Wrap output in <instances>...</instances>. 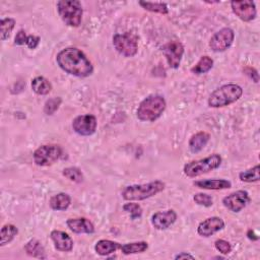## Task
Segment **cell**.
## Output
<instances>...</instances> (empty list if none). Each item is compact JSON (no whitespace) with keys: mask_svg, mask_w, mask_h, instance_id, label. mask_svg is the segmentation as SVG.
<instances>
[{"mask_svg":"<svg viewBox=\"0 0 260 260\" xmlns=\"http://www.w3.org/2000/svg\"><path fill=\"white\" fill-rule=\"evenodd\" d=\"M56 62L63 71L76 77H87L93 72V66L86 55L74 47L61 50L56 56Z\"/></svg>","mask_w":260,"mask_h":260,"instance_id":"6da1fadb","label":"cell"},{"mask_svg":"<svg viewBox=\"0 0 260 260\" xmlns=\"http://www.w3.org/2000/svg\"><path fill=\"white\" fill-rule=\"evenodd\" d=\"M166 187L162 181L155 180L145 184H134L124 187L121 192L123 199L127 201H140L161 192Z\"/></svg>","mask_w":260,"mask_h":260,"instance_id":"7a4b0ae2","label":"cell"},{"mask_svg":"<svg viewBox=\"0 0 260 260\" xmlns=\"http://www.w3.org/2000/svg\"><path fill=\"white\" fill-rule=\"evenodd\" d=\"M167 103L164 96L152 94L145 98L138 106L136 115L140 121L153 122L157 120L166 110Z\"/></svg>","mask_w":260,"mask_h":260,"instance_id":"3957f363","label":"cell"},{"mask_svg":"<svg viewBox=\"0 0 260 260\" xmlns=\"http://www.w3.org/2000/svg\"><path fill=\"white\" fill-rule=\"evenodd\" d=\"M243 94V89L235 83L223 84L216 88L208 98V106L210 108H221L237 102Z\"/></svg>","mask_w":260,"mask_h":260,"instance_id":"277c9868","label":"cell"},{"mask_svg":"<svg viewBox=\"0 0 260 260\" xmlns=\"http://www.w3.org/2000/svg\"><path fill=\"white\" fill-rule=\"evenodd\" d=\"M58 13L65 24L77 27L81 23L83 9L78 0H61L57 2Z\"/></svg>","mask_w":260,"mask_h":260,"instance_id":"5b68a950","label":"cell"},{"mask_svg":"<svg viewBox=\"0 0 260 260\" xmlns=\"http://www.w3.org/2000/svg\"><path fill=\"white\" fill-rule=\"evenodd\" d=\"M220 164L221 156L218 153H213L204 158L187 162L183 168V172L187 177L195 178L217 169Z\"/></svg>","mask_w":260,"mask_h":260,"instance_id":"8992f818","label":"cell"},{"mask_svg":"<svg viewBox=\"0 0 260 260\" xmlns=\"http://www.w3.org/2000/svg\"><path fill=\"white\" fill-rule=\"evenodd\" d=\"M63 149L58 144H44L38 147L32 154L37 166L48 167L56 162L62 155Z\"/></svg>","mask_w":260,"mask_h":260,"instance_id":"52a82bcc","label":"cell"},{"mask_svg":"<svg viewBox=\"0 0 260 260\" xmlns=\"http://www.w3.org/2000/svg\"><path fill=\"white\" fill-rule=\"evenodd\" d=\"M113 45L118 53L124 57H133L138 50L137 37L132 32L116 34L113 37Z\"/></svg>","mask_w":260,"mask_h":260,"instance_id":"ba28073f","label":"cell"},{"mask_svg":"<svg viewBox=\"0 0 260 260\" xmlns=\"http://www.w3.org/2000/svg\"><path fill=\"white\" fill-rule=\"evenodd\" d=\"M161 52L165 55L167 62L171 68L177 69L180 66L184 54V46L180 41L173 40L162 45Z\"/></svg>","mask_w":260,"mask_h":260,"instance_id":"9c48e42d","label":"cell"},{"mask_svg":"<svg viewBox=\"0 0 260 260\" xmlns=\"http://www.w3.org/2000/svg\"><path fill=\"white\" fill-rule=\"evenodd\" d=\"M234 39V30L230 27H223L211 37L209 41V47L213 52H223L232 46Z\"/></svg>","mask_w":260,"mask_h":260,"instance_id":"30bf717a","label":"cell"},{"mask_svg":"<svg viewBox=\"0 0 260 260\" xmlns=\"http://www.w3.org/2000/svg\"><path fill=\"white\" fill-rule=\"evenodd\" d=\"M251 201L249 193L245 190L235 191L222 198V204L232 212H240Z\"/></svg>","mask_w":260,"mask_h":260,"instance_id":"8fae6325","label":"cell"},{"mask_svg":"<svg viewBox=\"0 0 260 260\" xmlns=\"http://www.w3.org/2000/svg\"><path fill=\"white\" fill-rule=\"evenodd\" d=\"M96 118L93 115H79L72 121V128L74 132L81 136L92 135L96 130Z\"/></svg>","mask_w":260,"mask_h":260,"instance_id":"7c38bea8","label":"cell"},{"mask_svg":"<svg viewBox=\"0 0 260 260\" xmlns=\"http://www.w3.org/2000/svg\"><path fill=\"white\" fill-rule=\"evenodd\" d=\"M231 7L233 12L243 21H252L257 15L256 5L254 1L241 0V1H231Z\"/></svg>","mask_w":260,"mask_h":260,"instance_id":"4fadbf2b","label":"cell"},{"mask_svg":"<svg viewBox=\"0 0 260 260\" xmlns=\"http://www.w3.org/2000/svg\"><path fill=\"white\" fill-rule=\"evenodd\" d=\"M224 228V221L218 216H211L201 221L197 226V233L199 236L208 238L215 233L221 231Z\"/></svg>","mask_w":260,"mask_h":260,"instance_id":"5bb4252c","label":"cell"},{"mask_svg":"<svg viewBox=\"0 0 260 260\" xmlns=\"http://www.w3.org/2000/svg\"><path fill=\"white\" fill-rule=\"evenodd\" d=\"M177 219V213L174 209H168L165 211H157L151 216V223L156 230H166L175 223Z\"/></svg>","mask_w":260,"mask_h":260,"instance_id":"9a60e30c","label":"cell"},{"mask_svg":"<svg viewBox=\"0 0 260 260\" xmlns=\"http://www.w3.org/2000/svg\"><path fill=\"white\" fill-rule=\"evenodd\" d=\"M50 238L54 243L55 249L58 251L70 252L73 249V241L71 237L63 231H52L50 234Z\"/></svg>","mask_w":260,"mask_h":260,"instance_id":"2e32d148","label":"cell"},{"mask_svg":"<svg viewBox=\"0 0 260 260\" xmlns=\"http://www.w3.org/2000/svg\"><path fill=\"white\" fill-rule=\"evenodd\" d=\"M69 230L75 234H92L94 233L93 223L85 217L69 218L66 221Z\"/></svg>","mask_w":260,"mask_h":260,"instance_id":"e0dca14e","label":"cell"},{"mask_svg":"<svg viewBox=\"0 0 260 260\" xmlns=\"http://www.w3.org/2000/svg\"><path fill=\"white\" fill-rule=\"evenodd\" d=\"M193 185L205 190H222L232 187V183L225 179H205L194 181Z\"/></svg>","mask_w":260,"mask_h":260,"instance_id":"ac0fdd59","label":"cell"},{"mask_svg":"<svg viewBox=\"0 0 260 260\" xmlns=\"http://www.w3.org/2000/svg\"><path fill=\"white\" fill-rule=\"evenodd\" d=\"M210 139L209 133L205 131H199L193 134L189 140V149L193 153H197L201 151Z\"/></svg>","mask_w":260,"mask_h":260,"instance_id":"d6986e66","label":"cell"},{"mask_svg":"<svg viewBox=\"0 0 260 260\" xmlns=\"http://www.w3.org/2000/svg\"><path fill=\"white\" fill-rule=\"evenodd\" d=\"M49 204L53 210H57V211L66 210L71 204V197L67 193L61 192L53 195L50 198Z\"/></svg>","mask_w":260,"mask_h":260,"instance_id":"ffe728a7","label":"cell"},{"mask_svg":"<svg viewBox=\"0 0 260 260\" xmlns=\"http://www.w3.org/2000/svg\"><path fill=\"white\" fill-rule=\"evenodd\" d=\"M120 248H121V245L118 242H114L111 240H100L94 245L95 252L101 256L110 255L116 252Z\"/></svg>","mask_w":260,"mask_h":260,"instance_id":"44dd1931","label":"cell"},{"mask_svg":"<svg viewBox=\"0 0 260 260\" xmlns=\"http://www.w3.org/2000/svg\"><path fill=\"white\" fill-rule=\"evenodd\" d=\"M24 251L26 252V254L28 256L35 257V258H40V259H45L46 256V252H45V248L43 247L42 243L37 240V239H31L29 240L25 245H24Z\"/></svg>","mask_w":260,"mask_h":260,"instance_id":"7402d4cb","label":"cell"},{"mask_svg":"<svg viewBox=\"0 0 260 260\" xmlns=\"http://www.w3.org/2000/svg\"><path fill=\"white\" fill-rule=\"evenodd\" d=\"M31 89L40 95L48 94L52 89L51 82L44 76H37L31 80Z\"/></svg>","mask_w":260,"mask_h":260,"instance_id":"603a6c76","label":"cell"},{"mask_svg":"<svg viewBox=\"0 0 260 260\" xmlns=\"http://www.w3.org/2000/svg\"><path fill=\"white\" fill-rule=\"evenodd\" d=\"M17 234H18V229L14 224L12 223L4 224L1 228V233H0V246H4L9 242H11Z\"/></svg>","mask_w":260,"mask_h":260,"instance_id":"cb8c5ba5","label":"cell"},{"mask_svg":"<svg viewBox=\"0 0 260 260\" xmlns=\"http://www.w3.org/2000/svg\"><path fill=\"white\" fill-rule=\"evenodd\" d=\"M148 248V244L144 241L140 242H134V243H127L124 245H121L120 250L122 251L123 254L125 255H130V254H137V253H142L146 251Z\"/></svg>","mask_w":260,"mask_h":260,"instance_id":"d4e9b609","label":"cell"},{"mask_svg":"<svg viewBox=\"0 0 260 260\" xmlns=\"http://www.w3.org/2000/svg\"><path fill=\"white\" fill-rule=\"evenodd\" d=\"M213 66V60L209 56H202L199 61L191 68V72L194 74H203L208 72Z\"/></svg>","mask_w":260,"mask_h":260,"instance_id":"484cf974","label":"cell"},{"mask_svg":"<svg viewBox=\"0 0 260 260\" xmlns=\"http://www.w3.org/2000/svg\"><path fill=\"white\" fill-rule=\"evenodd\" d=\"M138 4L145 10L154 12V13H160V14H168L169 8L168 5L164 2H146V1H139Z\"/></svg>","mask_w":260,"mask_h":260,"instance_id":"4316f807","label":"cell"},{"mask_svg":"<svg viewBox=\"0 0 260 260\" xmlns=\"http://www.w3.org/2000/svg\"><path fill=\"white\" fill-rule=\"evenodd\" d=\"M239 179L242 182H246V183H252V182H257L259 181L260 177H259V165H256L255 167L243 171L239 174Z\"/></svg>","mask_w":260,"mask_h":260,"instance_id":"83f0119b","label":"cell"},{"mask_svg":"<svg viewBox=\"0 0 260 260\" xmlns=\"http://www.w3.org/2000/svg\"><path fill=\"white\" fill-rule=\"evenodd\" d=\"M15 26V19L11 17H5L2 18L0 21V29H1V40L5 41L8 39L11 35V31L13 30Z\"/></svg>","mask_w":260,"mask_h":260,"instance_id":"f1b7e54d","label":"cell"},{"mask_svg":"<svg viewBox=\"0 0 260 260\" xmlns=\"http://www.w3.org/2000/svg\"><path fill=\"white\" fill-rule=\"evenodd\" d=\"M63 176L67 178L69 181L74 183H80L83 181V174L80 169L76 167H68L65 168L62 172Z\"/></svg>","mask_w":260,"mask_h":260,"instance_id":"f546056e","label":"cell"},{"mask_svg":"<svg viewBox=\"0 0 260 260\" xmlns=\"http://www.w3.org/2000/svg\"><path fill=\"white\" fill-rule=\"evenodd\" d=\"M62 99L60 96H54L46 101L44 105V113L46 115H53L60 107Z\"/></svg>","mask_w":260,"mask_h":260,"instance_id":"4dcf8cb0","label":"cell"},{"mask_svg":"<svg viewBox=\"0 0 260 260\" xmlns=\"http://www.w3.org/2000/svg\"><path fill=\"white\" fill-rule=\"evenodd\" d=\"M123 210L126 211L127 213L130 214L131 219H137L140 218L142 215V208L138 203L134 202H129L123 205Z\"/></svg>","mask_w":260,"mask_h":260,"instance_id":"1f68e13d","label":"cell"},{"mask_svg":"<svg viewBox=\"0 0 260 260\" xmlns=\"http://www.w3.org/2000/svg\"><path fill=\"white\" fill-rule=\"evenodd\" d=\"M193 200L196 204L204 206V207H210L213 204V199L210 195L205 193H196L193 196Z\"/></svg>","mask_w":260,"mask_h":260,"instance_id":"d6a6232c","label":"cell"},{"mask_svg":"<svg viewBox=\"0 0 260 260\" xmlns=\"http://www.w3.org/2000/svg\"><path fill=\"white\" fill-rule=\"evenodd\" d=\"M214 246H215V249H216L219 253H221V254H223V255H228L229 253L232 252V246H231V244H230L228 241H225V240H222V239L216 240V241L214 242Z\"/></svg>","mask_w":260,"mask_h":260,"instance_id":"836d02e7","label":"cell"},{"mask_svg":"<svg viewBox=\"0 0 260 260\" xmlns=\"http://www.w3.org/2000/svg\"><path fill=\"white\" fill-rule=\"evenodd\" d=\"M243 71H244V73H245L247 76H249L255 83H257V82L259 81V74H258V71H257L255 68L250 67V66H247V67H245V68L243 69Z\"/></svg>","mask_w":260,"mask_h":260,"instance_id":"e575fe53","label":"cell"},{"mask_svg":"<svg viewBox=\"0 0 260 260\" xmlns=\"http://www.w3.org/2000/svg\"><path fill=\"white\" fill-rule=\"evenodd\" d=\"M26 40H27V36H26L25 31L23 29H20V30H18V32L16 34V36L14 38V44L21 46V45L26 44Z\"/></svg>","mask_w":260,"mask_h":260,"instance_id":"d590c367","label":"cell"},{"mask_svg":"<svg viewBox=\"0 0 260 260\" xmlns=\"http://www.w3.org/2000/svg\"><path fill=\"white\" fill-rule=\"evenodd\" d=\"M40 37L38 36H34V35H29L27 36V40H26V46L29 48V49H36L39 44H40Z\"/></svg>","mask_w":260,"mask_h":260,"instance_id":"8d00e7d4","label":"cell"},{"mask_svg":"<svg viewBox=\"0 0 260 260\" xmlns=\"http://www.w3.org/2000/svg\"><path fill=\"white\" fill-rule=\"evenodd\" d=\"M194 259L195 257L193 256V255H191V254H189V253H185V252H182V253H180V254H178L176 257H175V259Z\"/></svg>","mask_w":260,"mask_h":260,"instance_id":"74e56055","label":"cell"},{"mask_svg":"<svg viewBox=\"0 0 260 260\" xmlns=\"http://www.w3.org/2000/svg\"><path fill=\"white\" fill-rule=\"evenodd\" d=\"M247 236H248V238H249L250 240H253V241H256V240L259 239V237H258L257 235H255L254 231H252V230H249V231H248Z\"/></svg>","mask_w":260,"mask_h":260,"instance_id":"f35d334b","label":"cell"}]
</instances>
